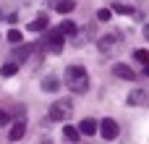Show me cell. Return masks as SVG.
<instances>
[{"instance_id":"1","label":"cell","mask_w":149,"mask_h":144,"mask_svg":"<svg viewBox=\"0 0 149 144\" xmlns=\"http://www.w3.org/2000/svg\"><path fill=\"white\" fill-rule=\"evenodd\" d=\"M65 87L71 92H76V94L86 92L89 89V73H86V68L84 66H68L65 68Z\"/></svg>"},{"instance_id":"2","label":"cell","mask_w":149,"mask_h":144,"mask_svg":"<svg viewBox=\"0 0 149 144\" xmlns=\"http://www.w3.org/2000/svg\"><path fill=\"white\" fill-rule=\"evenodd\" d=\"M71 113H73V105H71L68 100H55V102L50 105V110H47V118L55 121V123H60V121H68Z\"/></svg>"},{"instance_id":"3","label":"cell","mask_w":149,"mask_h":144,"mask_svg":"<svg viewBox=\"0 0 149 144\" xmlns=\"http://www.w3.org/2000/svg\"><path fill=\"white\" fill-rule=\"evenodd\" d=\"M100 134H102L105 142H113V139L120 134V129H118V123H115L113 118H105V121L100 123Z\"/></svg>"},{"instance_id":"4","label":"cell","mask_w":149,"mask_h":144,"mask_svg":"<svg viewBox=\"0 0 149 144\" xmlns=\"http://www.w3.org/2000/svg\"><path fill=\"white\" fill-rule=\"evenodd\" d=\"M113 73H115L118 79H126V81H131V79L136 76V73H134V68H128L126 63H115V66H113Z\"/></svg>"},{"instance_id":"5","label":"cell","mask_w":149,"mask_h":144,"mask_svg":"<svg viewBox=\"0 0 149 144\" xmlns=\"http://www.w3.org/2000/svg\"><path fill=\"white\" fill-rule=\"evenodd\" d=\"M24 134H26V121H16V123L10 126V131H8V139H10V142H18Z\"/></svg>"},{"instance_id":"6","label":"cell","mask_w":149,"mask_h":144,"mask_svg":"<svg viewBox=\"0 0 149 144\" xmlns=\"http://www.w3.org/2000/svg\"><path fill=\"white\" fill-rule=\"evenodd\" d=\"M63 39H65V37H63L60 26H58V29H52V31L47 34V42H50V47H52V50H60V47H63Z\"/></svg>"},{"instance_id":"7","label":"cell","mask_w":149,"mask_h":144,"mask_svg":"<svg viewBox=\"0 0 149 144\" xmlns=\"http://www.w3.org/2000/svg\"><path fill=\"white\" fill-rule=\"evenodd\" d=\"M94 131H97V121L86 118V121H81V123H79V134H84V136H92Z\"/></svg>"},{"instance_id":"8","label":"cell","mask_w":149,"mask_h":144,"mask_svg":"<svg viewBox=\"0 0 149 144\" xmlns=\"http://www.w3.org/2000/svg\"><path fill=\"white\" fill-rule=\"evenodd\" d=\"M29 31H42V29H47V16H39V18H34L29 26H26Z\"/></svg>"},{"instance_id":"9","label":"cell","mask_w":149,"mask_h":144,"mask_svg":"<svg viewBox=\"0 0 149 144\" xmlns=\"http://www.w3.org/2000/svg\"><path fill=\"white\" fill-rule=\"evenodd\" d=\"M73 8H76L73 0H60V3H55V10H58V13H71Z\"/></svg>"},{"instance_id":"10","label":"cell","mask_w":149,"mask_h":144,"mask_svg":"<svg viewBox=\"0 0 149 144\" xmlns=\"http://www.w3.org/2000/svg\"><path fill=\"white\" fill-rule=\"evenodd\" d=\"M113 45H115V34H105V37L100 39V50H102V52H105V50H110Z\"/></svg>"},{"instance_id":"11","label":"cell","mask_w":149,"mask_h":144,"mask_svg":"<svg viewBox=\"0 0 149 144\" xmlns=\"http://www.w3.org/2000/svg\"><path fill=\"white\" fill-rule=\"evenodd\" d=\"M63 136H65L68 142H79L81 134H79V129H73V126H65V129H63Z\"/></svg>"},{"instance_id":"12","label":"cell","mask_w":149,"mask_h":144,"mask_svg":"<svg viewBox=\"0 0 149 144\" xmlns=\"http://www.w3.org/2000/svg\"><path fill=\"white\" fill-rule=\"evenodd\" d=\"M31 52H34V45H26V47L16 50V55H13V58H18V60H26V58H29Z\"/></svg>"},{"instance_id":"13","label":"cell","mask_w":149,"mask_h":144,"mask_svg":"<svg viewBox=\"0 0 149 144\" xmlns=\"http://www.w3.org/2000/svg\"><path fill=\"white\" fill-rule=\"evenodd\" d=\"M0 73H3V76H13V73H18V63H5V66L0 68Z\"/></svg>"},{"instance_id":"14","label":"cell","mask_w":149,"mask_h":144,"mask_svg":"<svg viewBox=\"0 0 149 144\" xmlns=\"http://www.w3.org/2000/svg\"><path fill=\"white\" fill-rule=\"evenodd\" d=\"M42 87H45L47 92H58V89H60V81H58L55 76H50V79H47V81H45Z\"/></svg>"},{"instance_id":"15","label":"cell","mask_w":149,"mask_h":144,"mask_svg":"<svg viewBox=\"0 0 149 144\" xmlns=\"http://www.w3.org/2000/svg\"><path fill=\"white\" fill-rule=\"evenodd\" d=\"M8 39H10V42H13V45H18V42H21V39H24V34H21V31H18V29H10V31H8Z\"/></svg>"},{"instance_id":"16","label":"cell","mask_w":149,"mask_h":144,"mask_svg":"<svg viewBox=\"0 0 149 144\" xmlns=\"http://www.w3.org/2000/svg\"><path fill=\"white\" fill-rule=\"evenodd\" d=\"M134 58H136L139 63H144V66L149 63V52H147V50H136V52H134Z\"/></svg>"},{"instance_id":"17","label":"cell","mask_w":149,"mask_h":144,"mask_svg":"<svg viewBox=\"0 0 149 144\" xmlns=\"http://www.w3.org/2000/svg\"><path fill=\"white\" fill-rule=\"evenodd\" d=\"M110 16H113L110 8H100V10H97V18H100V21H110Z\"/></svg>"},{"instance_id":"18","label":"cell","mask_w":149,"mask_h":144,"mask_svg":"<svg viewBox=\"0 0 149 144\" xmlns=\"http://www.w3.org/2000/svg\"><path fill=\"white\" fill-rule=\"evenodd\" d=\"M60 31H63V34H76V24H73V21H65V24L60 26Z\"/></svg>"},{"instance_id":"19","label":"cell","mask_w":149,"mask_h":144,"mask_svg":"<svg viewBox=\"0 0 149 144\" xmlns=\"http://www.w3.org/2000/svg\"><path fill=\"white\" fill-rule=\"evenodd\" d=\"M141 100H144V92H141V89H136V92H134V94L128 97V102H131V105H139Z\"/></svg>"},{"instance_id":"20","label":"cell","mask_w":149,"mask_h":144,"mask_svg":"<svg viewBox=\"0 0 149 144\" xmlns=\"http://www.w3.org/2000/svg\"><path fill=\"white\" fill-rule=\"evenodd\" d=\"M115 10H118V13H134V8H131V5H123V3H118Z\"/></svg>"},{"instance_id":"21","label":"cell","mask_w":149,"mask_h":144,"mask_svg":"<svg viewBox=\"0 0 149 144\" xmlns=\"http://www.w3.org/2000/svg\"><path fill=\"white\" fill-rule=\"evenodd\" d=\"M0 123H3V126L8 123V113H3V110H0Z\"/></svg>"}]
</instances>
